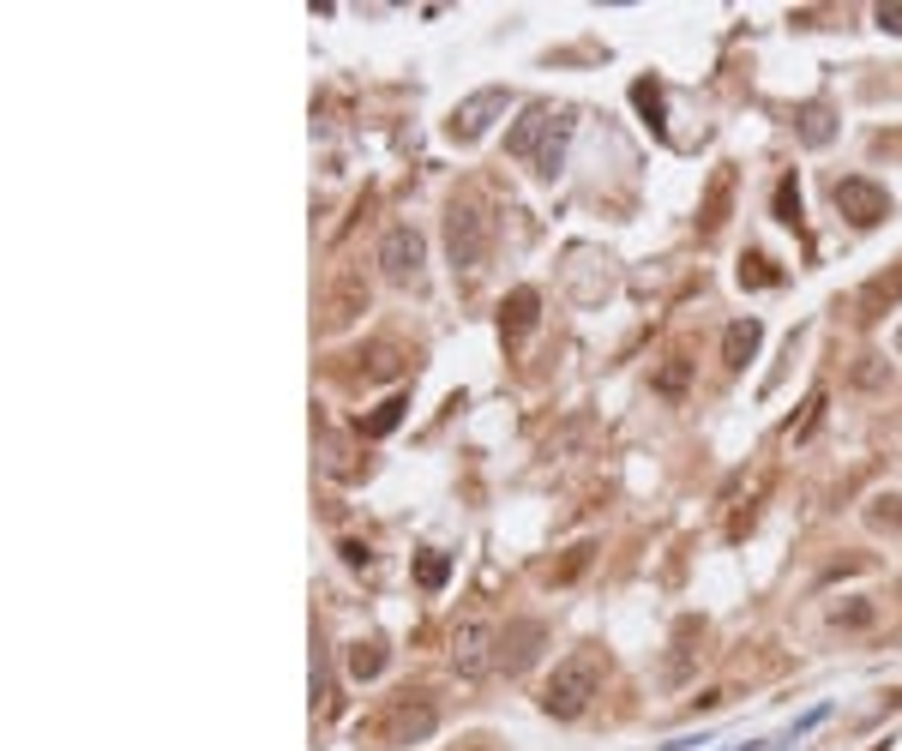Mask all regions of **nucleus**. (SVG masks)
I'll return each mask as SVG.
<instances>
[{"instance_id":"obj_1","label":"nucleus","mask_w":902,"mask_h":751,"mask_svg":"<svg viewBox=\"0 0 902 751\" xmlns=\"http://www.w3.org/2000/svg\"><path fill=\"white\" fill-rule=\"evenodd\" d=\"M439 710L422 698V691H404V698H391L379 715L361 721V745L367 751H397V745H422L427 733H434Z\"/></svg>"},{"instance_id":"obj_2","label":"nucleus","mask_w":902,"mask_h":751,"mask_svg":"<svg viewBox=\"0 0 902 751\" xmlns=\"http://www.w3.org/2000/svg\"><path fill=\"white\" fill-rule=\"evenodd\" d=\"M596 698H602V655L596 650L566 655L548 673V685H542V710H548L554 721H578Z\"/></svg>"},{"instance_id":"obj_3","label":"nucleus","mask_w":902,"mask_h":751,"mask_svg":"<svg viewBox=\"0 0 902 751\" xmlns=\"http://www.w3.org/2000/svg\"><path fill=\"white\" fill-rule=\"evenodd\" d=\"M487 241H494V229H487L482 204L476 199H452V211H446V253H452V264L476 271V264L487 259Z\"/></svg>"},{"instance_id":"obj_4","label":"nucleus","mask_w":902,"mask_h":751,"mask_svg":"<svg viewBox=\"0 0 902 751\" xmlns=\"http://www.w3.org/2000/svg\"><path fill=\"white\" fill-rule=\"evenodd\" d=\"M319 331H349L355 326V313H367V277L355 271V264H337L331 271V283H325V307H319Z\"/></svg>"},{"instance_id":"obj_5","label":"nucleus","mask_w":902,"mask_h":751,"mask_svg":"<svg viewBox=\"0 0 902 751\" xmlns=\"http://www.w3.org/2000/svg\"><path fill=\"white\" fill-rule=\"evenodd\" d=\"M452 668H457V680H482V673H494L499 668V631L487 620H464V625H457V638H452Z\"/></svg>"},{"instance_id":"obj_6","label":"nucleus","mask_w":902,"mask_h":751,"mask_svg":"<svg viewBox=\"0 0 902 751\" xmlns=\"http://www.w3.org/2000/svg\"><path fill=\"white\" fill-rule=\"evenodd\" d=\"M831 199L854 229H879L884 217H891V193H884L879 181H866V174H842V181L831 187Z\"/></svg>"},{"instance_id":"obj_7","label":"nucleus","mask_w":902,"mask_h":751,"mask_svg":"<svg viewBox=\"0 0 902 751\" xmlns=\"http://www.w3.org/2000/svg\"><path fill=\"white\" fill-rule=\"evenodd\" d=\"M422 264H427V241L409 223L386 229V241H379V271L391 277V283H422Z\"/></svg>"},{"instance_id":"obj_8","label":"nucleus","mask_w":902,"mask_h":751,"mask_svg":"<svg viewBox=\"0 0 902 751\" xmlns=\"http://www.w3.org/2000/svg\"><path fill=\"white\" fill-rule=\"evenodd\" d=\"M506 91H476V97H464L452 109V121H446V139H457V144H476L487 127H494V114H506Z\"/></svg>"},{"instance_id":"obj_9","label":"nucleus","mask_w":902,"mask_h":751,"mask_svg":"<svg viewBox=\"0 0 902 751\" xmlns=\"http://www.w3.org/2000/svg\"><path fill=\"white\" fill-rule=\"evenodd\" d=\"M559 121H566V114H559L554 102H529L524 121H517V127L506 132V151H512V157H524V163H536V157L548 151L542 139H554V127H559Z\"/></svg>"},{"instance_id":"obj_10","label":"nucleus","mask_w":902,"mask_h":751,"mask_svg":"<svg viewBox=\"0 0 902 751\" xmlns=\"http://www.w3.org/2000/svg\"><path fill=\"white\" fill-rule=\"evenodd\" d=\"M542 620H512L506 631H499V673H524L529 661H536V650H542Z\"/></svg>"},{"instance_id":"obj_11","label":"nucleus","mask_w":902,"mask_h":751,"mask_svg":"<svg viewBox=\"0 0 902 751\" xmlns=\"http://www.w3.org/2000/svg\"><path fill=\"white\" fill-rule=\"evenodd\" d=\"M536 319H542L536 289H512L506 301H499V337H506V343H524V337L536 331Z\"/></svg>"},{"instance_id":"obj_12","label":"nucleus","mask_w":902,"mask_h":751,"mask_svg":"<svg viewBox=\"0 0 902 751\" xmlns=\"http://www.w3.org/2000/svg\"><path fill=\"white\" fill-rule=\"evenodd\" d=\"M728 211H734V169L722 163L716 174H710V187H704V204H698V234H716L722 223H728Z\"/></svg>"},{"instance_id":"obj_13","label":"nucleus","mask_w":902,"mask_h":751,"mask_svg":"<svg viewBox=\"0 0 902 751\" xmlns=\"http://www.w3.org/2000/svg\"><path fill=\"white\" fill-rule=\"evenodd\" d=\"M759 343H764V326H759V319H734V326L722 331V367H728V373H741V367L759 356Z\"/></svg>"},{"instance_id":"obj_14","label":"nucleus","mask_w":902,"mask_h":751,"mask_svg":"<svg viewBox=\"0 0 902 751\" xmlns=\"http://www.w3.org/2000/svg\"><path fill=\"white\" fill-rule=\"evenodd\" d=\"M794 132H801L806 144H831L836 139V114L824 109V102H801V109H794Z\"/></svg>"},{"instance_id":"obj_15","label":"nucleus","mask_w":902,"mask_h":751,"mask_svg":"<svg viewBox=\"0 0 902 751\" xmlns=\"http://www.w3.org/2000/svg\"><path fill=\"white\" fill-rule=\"evenodd\" d=\"M866 529L872 535H896L902 529V493H872L866 499Z\"/></svg>"},{"instance_id":"obj_16","label":"nucleus","mask_w":902,"mask_h":751,"mask_svg":"<svg viewBox=\"0 0 902 751\" xmlns=\"http://www.w3.org/2000/svg\"><path fill=\"white\" fill-rule=\"evenodd\" d=\"M404 415H409V397H386L374 415H361V439H386V433H397V421H404Z\"/></svg>"},{"instance_id":"obj_17","label":"nucleus","mask_w":902,"mask_h":751,"mask_svg":"<svg viewBox=\"0 0 902 751\" xmlns=\"http://www.w3.org/2000/svg\"><path fill=\"white\" fill-rule=\"evenodd\" d=\"M344 668H349V680H379L386 673V650L379 643H349V655H344Z\"/></svg>"},{"instance_id":"obj_18","label":"nucleus","mask_w":902,"mask_h":751,"mask_svg":"<svg viewBox=\"0 0 902 751\" xmlns=\"http://www.w3.org/2000/svg\"><path fill=\"white\" fill-rule=\"evenodd\" d=\"M692 638H698V620H680L674 631V655H668V685H680L692 673Z\"/></svg>"},{"instance_id":"obj_19","label":"nucleus","mask_w":902,"mask_h":751,"mask_svg":"<svg viewBox=\"0 0 902 751\" xmlns=\"http://www.w3.org/2000/svg\"><path fill=\"white\" fill-rule=\"evenodd\" d=\"M566 139H572V114H566V121H559V127H554V139H548V151H542V157H536V174H548V181H554V174H559V163H566Z\"/></svg>"},{"instance_id":"obj_20","label":"nucleus","mask_w":902,"mask_h":751,"mask_svg":"<svg viewBox=\"0 0 902 751\" xmlns=\"http://www.w3.org/2000/svg\"><path fill=\"white\" fill-rule=\"evenodd\" d=\"M446 578H452V559L427 548V553L416 559V583H422V589H446Z\"/></svg>"},{"instance_id":"obj_21","label":"nucleus","mask_w":902,"mask_h":751,"mask_svg":"<svg viewBox=\"0 0 902 751\" xmlns=\"http://www.w3.org/2000/svg\"><path fill=\"white\" fill-rule=\"evenodd\" d=\"M776 217L789 229H801V181H794V174H782V181H776Z\"/></svg>"},{"instance_id":"obj_22","label":"nucleus","mask_w":902,"mask_h":751,"mask_svg":"<svg viewBox=\"0 0 902 751\" xmlns=\"http://www.w3.org/2000/svg\"><path fill=\"white\" fill-rule=\"evenodd\" d=\"M896 294H902V271H896V277H879V283H866V289H861V313L872 319L884 301H896Z\"/></svg>"},{"instance_id":"obj_23","label":"nucleus","mask_w":902,"mask_h":751,"mask_svg":"<svg viewBox=\"0 0 902 751\" xmlns=\"http://www.w3.org/2000/svg\"><path fill=\"white\" fill-rule=\"evenodd\" d=\"M771 283H776V264L764 253H746L741 259V289H771Z\"/></svg>"},{"instance_id":"obj_24","label":"nucleus","mask_w":902,"mask_h":751,"mask_svg":"<svg viewBox=\"0 0 902 751\" xmlns=\"http://www.w3.org/2000/svg\"><path fill=\"white\" fill-rule=\"evenodd\" d=\"M632 102H638V109H644V121L662 132V91H656V84H650V79H638V84H632Z\"/></svg>"},{"instance_id":"obj_25","label":"nucleus","mask_w":902,"mask_h":751,"mask_svg":"<svg viewBox=\"0 0 902 751\" xmlns=\"http://www.w3.org/2000/svg\"><path fill=\"white\" fill-rule=\"evenodd\" d=\"M819 415H824V391H812L806 409H801V421H789V439H806L812 427H819Z\"/></svg>"},{"instance_id":"obj_26","label":"nucleus","mask_w":902,"mask_h":751,"mask_svg":"<svg viewBox=\"0 0 902 751\" xmlns=\"http://www.w3.org/2000/svg\"><path fill=\"white\" fill-rule=\"evenodd\" d=\"M656 385H662V391H668V397H680V391H686V361H680V356H674L668 367H662V379H656Z\"/></svg>"},{"instance_id":"obj_27","label":"nucleus","mask_w":902,"mask_h":751,"mask_svg":"<svg viewBox=\"0 0 902 751\" xmlns=\"http://www.w3.org/2000/svg\"><path fill=\"white\" fill-rule=\"evenodd\" d=\"M831 620L836 625H872V608L866 601H849V608H831Z\"/></svg>"},{"instance_id":"obj_28","label":"nucleus","mask_w":902,"mask_h":751,"mask_svg":"<svg viewBox=\"0 0 902 751\" xmlns=\"http://www.w3.org/2000/svg\"><path fill=\"white\" fill-rule=\"evenodd\" d=\"M872 19H879V31H891V37H902V7H891V0H884L879 12H872Z\"/></svg>"},{"instance_id":"obj_29","label":"nucleus","mask_w":902,"mask_h":751,"mask_svg":"<svg viewBox=\"0 0 902 751\" xmlns=\"http://www.w3.org/2000/svg\"><path fill=\"white\" fill-rule=\"evenodd\" d=\"M896 349H902V331H896Z\"/></svg>"},{"instance_id":"obj_30","label":"nucleus","mask_w":902,"mask_h":751,"mask_svg":"<svg viewBox=\"0 0 902 751\" xmlns=\"http://www.w3.org/2000/svg\"><path fill=\"white\" fill-rule=\"evenodd\" d=\"M476 751H482V745H476Z\"/></svg>"}]
</instances>
